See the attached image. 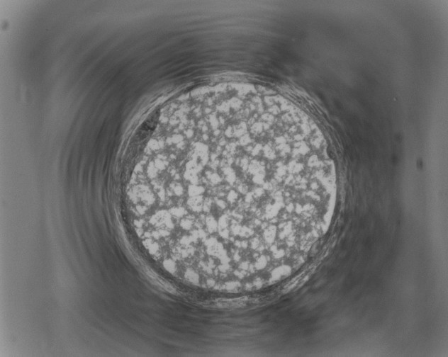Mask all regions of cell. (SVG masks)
I'll list each match as a JSON object with an SVG mask.
<instances>
[{
  "instance_id": "1",
  "label": "cell",
  "mask_w": 448,
  "mask_h": 357,
  "mask_svg": "<svg viewBox=\"0 0 448 357\" xmlns=\"http://www.w3.org/2000/svg\"><path fill=\"white\" fill-rule=\"evenodd\" d=\"M179 162L165 207L180 247L233 268L272 266L315 240L323 174L306 157L253 144L218 147Z\"/></svg>"
}]
</instances>
